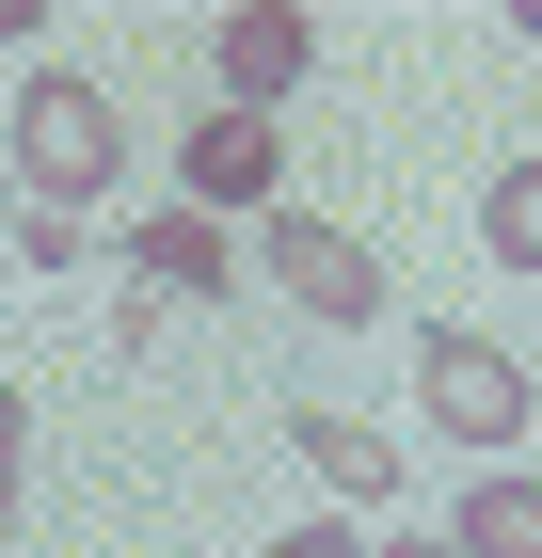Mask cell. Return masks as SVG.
Masks as SVG:
<instances>
[{
    "label": "cell",
    "mask_w": 542,
    "mask_h": 558,
    "mask_svg": "<svg viewBox=\"0 0 542 558\" xmlns=\"http://www.w3.org/2000/svg\"><path fill=\"white\" fill-rule=\"evenodd\" d=\"M447 558H542V478H479L447 526Z\"/></svg>",
    "instance_id": "obj_7"
},
{
    "label": "cell",
    "mask_w": 542,
    "mask_h": 558,
    "mask_svg": "<svg viewBox=\"0 0 542 558\" xmlns=\"http://www.w3.org/2000/svg\"><path fill=\"white\" fill-rule=\"evenodd\" d=\"M303 48H320V33H303L288 0H240V16H208V64H224V112H272V96L303 81Z\"/></svg>",
    "instance_id": "obj_5"
},
{
    "label": "cell",
    "mask_w": 542,
    "mask_h": 558,
    "mask_svg": "<svg viewBox=\"0 0 542 558\" xmlns=\"http://www.w3.org/2000/svg\"><path fill=\"white\" fill-rule=\"evenodd\" d=\"M224 271H240V240H224L208 208H160V223H144V256H128V288H224Z\"/></svg>",
    "instance_id": "obj_6"
},
{
    "label": "cell",
    "mask_w": 542,
    "mask_h": 558,
    "mask_svg": "<svg viewBox=\"0 0 542 558\" xmlns=\"http://www.w3.org/2000/svg\"><path fill=\"white\" fill-rule=\"evenodd\" d=\"M255 558H368V543H351V526H272Z\"/></svg>",
    "instance_id": "obj_10"
},
{
    "label": "cell",
    "mask_w": 542,
    "mask_h": 558,
    "mask_svg": "<svg viewBox=\"0 0 542 558\" xmlns=\"http://www.w3.org/2000/svg\"><path fill=\"white\" fill-rule=\"evenodd\" d=\"M16 175H33V208H48V223H81L96 192L128 175V129H112V96L48 64V81L16 96Z\"/></svg>",
    "instance_id": "obj_1"
},
{
    "label": "cell",
    "mask_w": 542,
    "mask_h": 558,
    "mask_svg": "<svg viewBox=\"0 0 542 558\" xmlns=\"http://www.w3.org/2000/svg\"><path fill=\"white\" fill-rule=\"evenodd\" d=\"M479 240H495L510 271H542V160H510L495 192H479Z\"/></svg>",
    "instance_id": "obj_9"
},
{
    "label": "cell",
    "mask_w": 542,
    "mask_h": 558,
    "mask_svg": "<svg viewBox=\"0 0 542 558\" xmlns=\"http://www.w3.org/2000/svg\"><path fill=\"white\" fill-rule=\"evenodd\" d=\"M16 430L33 415H16V384H0V543H16Z\"/></svg>",
    "instance_id": "obj_11"
},
{
    "label": "cell",
    "mask_w": 542,
    "mask_h": 558,
    "mask_svg": "<svg viewBox=\"0 0 542 558\" xmlns=\"http://www.w3.org/2000/svg\"><path fill=\"white\" fill-rule=\"evenodd\" d=\"M176 175H192V208H272V175H288V144H272V112H192L176 129Z\"/></svg>",
    "instance_id": "obj_4"
},
{
    "label": "cell",
    "mask_w": 542,
    "mask_h": 558,
    "mask_svg": "<svg viewBox=\"0 0 542 558\" xmlns=\"http://www.w3.org/2000/svg\"><path fill=\"white\" fill-rule=\"evenodd\" d=\"M288 447L335 478V495H399V447H383V430H351V415H288Z\"/></svg>",
    "instance_id": "obj_8"
},
{
    "label": "cell",
    "mask_w": 542,
    "mask_h": 558,
    "mask_svg": "<svg viewBox=\"0 0 542 558\" xmlns=\"http://www.w3.org/2000/svg\"><path fill=\"white\" fill-rule=\"evenodd\" d=\"M368 558H447V543H368Z\"/></svg>",
    "instance_id": "obj_13"
},
{
    "label": "cell",
    "mask_w": 542,
    "mask_h": 558,
    "mask_svg": "<svg viewBox=\"0 0 542 558\" xmlns=\"http://www.w3.org/2000/svg\"><path fill=\"white\" fill-rule=\"evenodd\" d=\"M415 367H431V430H447V447H510V430H527V367H510L495 336H431Z\"/></svg>",
    "instance_id": "obj_3"
},
{
    "label": "cell",
    "mask_w": 542,
    "mask_h": 558,
    "mask_svg": "<svg viewBox=\"0 0 542 558\" xmlns=\"http://www.w3.org/2000/svg\"><path fill=\"white\" fill-rule=\"evenodd\" d=\"M272 288H288L303 319H383V256L351 223H320V208H272Z\"/></svg>",
    "instance_id": "obj_2"
},
{
    "label": "cell",
    "mask_w": 542,
    "mask_h": 558,
    "mask_svg": "<svg viewBox=\"0 0 542 558\" xmlns=\"http://www.w3.org/2000/svg\"><path fill=\"white\" fill-rule=\"evenodd\" d=\"M0 223H16V208H0Z\"/></svg>",
    "instance_id": "obj_14"
},
{
    "label": "cell",
    "mask_w": 542,
    "mask_h": 558,
    "mask_svg": "<svg viewBox=\"0 0 542 558\" xmlns=\"http://www.w3.org/2000/svg\"><path fill=\"white\" fill-rule=\"evenodd\" d=\"M510 33H527V48H542V0H510Z\"/></svg>",
    "instance_id": "obj_12"
}]
</instances>
